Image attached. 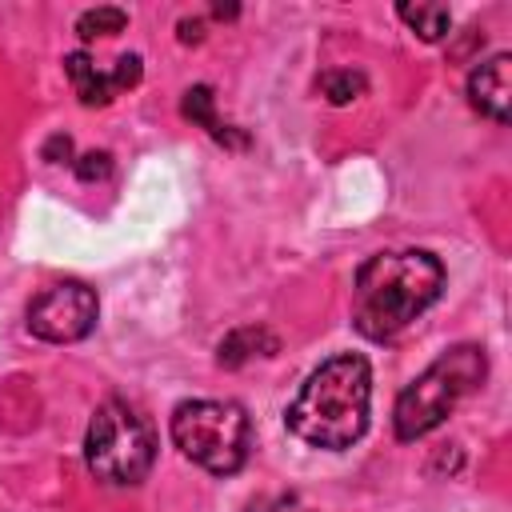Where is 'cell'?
I'll return each instance as SVG.
<instances>
[{
	"instance_id": "obj_1",
	"label": "cell",
	"mask_w": 512,
	"mask_h": 512,
	"mask_svg": "<svg viewBox=\"0 0 512 512\" xmlns=\"http://www.w3.org/2000/svg\"><path fill=\"white\" fill-rule=\"evenodd\" d=\"M444 264L424 248L376 252L352 280V324L368 340H392L440 300Z\"/></svg>"
},
{
	"instance_id": "obj_2",
	"label": "cell",
	"mask_w": 512,
	"mask_h": 512,
	"mask_svg": "<svg viewBox=\"0 0 512 512\" xmlns=\"http://www.w3.org/2000/svg\"><path fill=\"white\" fill-rule=\"evenodd\" d=\"M372 404V368L356 352H340L324 360L296 392L284 412V424L296 440L312 448H352L368 428Z\"/></svg>"
},
{
	"instance_id": "obj_3",
	"label": "cell",
	"mask_w": 512,
	"mask_h": 512,
	"mask_svg": "<svg viewBox=\"0 0 512 512\" xmlns=\"http://www.w3.org/2000/svg\"><path fill=\"white\" fill-rule=\"evenodd\" d=\"M488 376V356L476 344H456L448 352H440L396 400L392 412V428L400 440H420L432 428H440L448 420V412L484 384Z\"/></svg>"
},
{
	"instance_id": "obj_4",
	"label": "cell",
	"mask_w": 512,
	"mask_h": 512,
	"mask_svg": "<svg viewBox=\"0 0 512 512\" xmlns=\"http://www.w3.org/2000/svg\"><path fill=\"white\" fill-rule=\"evenodd\" d=\"M84 464L100 484L132 488L156 464V428L128 400H104L84 432Z\"/></svg>"
},
{
	"instance_id": "obj_5",
	"label": "cell",
	"mask_w": 512,
	"mask_h": 512,
	"mask_svg": "<svg viewBox=\"0 0 512 512\" xmlns=\"http://www.w3.org/2000/svg\"><path fill=\"white\" fill-rule=\"evenodd\" d=\"M172 440L212 476H232L248 460L252 424L236 400H184L172 412Z\"/></svg>"
},
{
	"instance_id": "obj_6",
	"label": "cell",
	"mask_w": 512,
	"mask_h": 512,
	"mask_svg": "<svg viewBox=\"0 0 512 512\" xmlns=\"http://www.w3.org/2000/svg\"><path fill=\"white\" fill-rule=\"evenodd\" d=\"M96 316H100L96 292L80 280H64V284L44 288L28 304V332L48 344H72L96 328Z\"/></svg>"
},
{
	"instance_id": "obj_7",
	"label": "cell",
	"mask_w": 512,
	"mask_h": 512,
	"mask_svg": "<svg viewBox=\"0 0 512 512\" xmlns=\"http://www.w3.org/2000/svg\"><path fill=\"white\" fill-rule=\"evenodd\" d=\"M64 72L72 76V88H76L80 104H88V108H104L116 92L132 88V84L140 80L144 68H140V56H136V52H132V56H120L112 72H100V68L92 64L88 52H72V56H64Z\"/></svg>"
},
{
	"instance_id": "obj_8",
	"label": "cell",
	"mask_w": 512,
	"mask_h": 512,
	"mask_svg": "<svg viewBox=\"0 0 512 512\" xmlns=\"http://www.w3.org/2000/svg\"><path fill=\"white\" fill-rule=\"evenodd\" d=\"M468 104L496 120V124H508V104H512V56L508 52H496L492 60L476 64L472 76H468Z\"/></svg>"
},
{
	"instance_id": "obj_9",
	"label": "cell",
	"mask_w": 512,
	"mask_h": 512,
	"mask_svg": "<svg viewBox=\"0 0 512 512\" xmlns=\"http://www.w3.org/2000/svg\"><path fill=\"white\" fill-rule=\"evenodd\" d=\"M216 96H212V88L208 84H196V88H188L184 92V104H180V112L192 120V124H200L216 144H224V148H244L248 144V136L240 132V128H232V124H224L220 116H216Z\"/></svg>"
},
{
	"instance_id": "obj_10",
	"label": "cell",
	"mask_w": 512,
	"mask_h": 512,
	"mask_svg": "<svg viewBox=\"0 0 512 512\" xmlns=\"http://www.w3.org/2000/svg\"><path fill=\"white\" fill-rule=\"evenodd\" d=\"M276 348H280L276 332H268L264 324H244V328H232V332L220 340L216 360H220L224 368H240L244 360H252V356H272Z\"/></svg>"
},
{
	"instance_id": "obj_11",
	"label": "cell",
	"mask_w": 512,
	"mask_h": 512,
	"mask_svg": "<svg viewBox=\"0 0 512 512\" xmlns=\"http://www.w3.org/2000/svg\"><path fill=\"white\" fill-rule=\"evenodd\" d=\"M396 12H400V20H404L420 40H428V44L444 40L448 28H452V12H448L444 4H400Z\"/></svg>"
},
{
	"instance_id": "obj_12",
	"label": "cell",
	"mask_w": 512,
	"mask_h": 512,
	"mask_svg": "<svg viewBox=\"0 0 512 512\" xmlns=\"http://www.w3.org/2000/svg\"><path fill=\"white\" fill-rule=\"evenodd\" d=\"M124 24H128V12H124V8H88V12L76 20V32H80L84 40H96V36H116V32H124Z\"/></svg>"
},
{
	"instance_id": "obj_13",
	"label": "cell",
	"mask_w": 512,
	"mask_h": 512,
	"mask_svg": "<svg viewBox=\"0 0 512 512\" xmlns=\"http://www.w3.org/2000/svg\"><path fill=\"white\" fill-rule=\"evenodd\" d=\"M364 76L360 72H352V68H332V72H324L320 76V92L332 100V104H352L356 96H364Z\"/></svg>"
},
{
	"instance_id": "obj_14",
	"label": "cell",
	"mask_w": 512,
	"mask_h": 512,
	"mask_svg": "<svg viewBox=\"0 0 512 512\" xmlns=\"http://www.w3.org/2000/svg\"><path fill=\"white\" fill-rule=\"evenodd\" d=\"M72 164H76V176L88 180V184H92V180H104V176L112 172V156H108V152H84V156L72 160Z\"/></svg>"
},
{
	"instance_id": "obj_15",
	"label": "cell",
	"mask_w": 512,
	"mask_h": 512,
	"mask_svg": "<svg viewBox=\"0 0 512 512\" xmlns=\"http://www.w3.org/2000/svg\"><path fill=\"white\" fill-rule=\"evenodd\" d=\"M44 160H52V164H72V140L64 136V132H56V136H48V144H44V152H40Z\"/></svg>"
},
{
	"instance_id": "obj_16",
	"label": "cell",
	"mask_w": 512,
	"mask_h": 512,
	"mask_svg": "<svg viewBox=\"0 0 512 512\" xmlns=\"http://www.w3.org/2000/svg\"><path fill=\"white\" fill-rule=\"evenodd\" d=\"M180 40L184 44H200L204 40V20H180Z\"/></svg>"
}]
</instances>
